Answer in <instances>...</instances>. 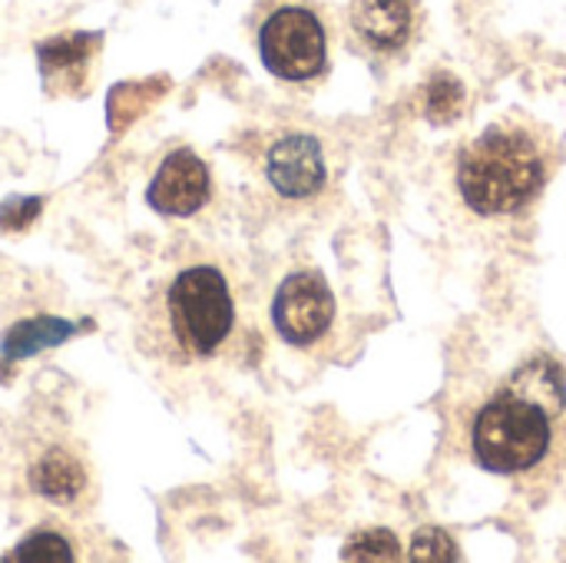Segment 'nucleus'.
Instances as JSON below:
<instances>
[{"label": "nucleus", "instance_id": "39448f33", "mask_svg": "<svg viewBox=\"0 0 566 563\" xmlns=\"http://www.w3.org/2000/svg\"><path fill=\"white\" fill-rule=\"evenodd\" d=\"M335 322V295L322 272L298 269L282 279L272 299V325L295 348L318 345Z\"/></svg>", "mask_w": 566, "mask_h": 563}, {"label": "nucleus", "instance_id": "20e7f679", "mask_svg": "<svg viewBox=\"0 0 566 563\" xmlns=\"http://www.w3.org/2000/svg\"><path fill=\"white\" fill-rule=\"evenodd\" d=\"M265 70L285 83H312L328 73L332 27L315 0H265L255 23Z\"/></svg>", "mask_w": 566, "mask_h": 563}, {"label": "nucleus", "instance_id": "f03ea898", "mask_svg": "<svg viewBox=\"0 0 566 563\" xmlns=\"http://www.w3.org/2000/svg\"><path fill=\"white\" fill-rule=\"evenodd\" d=\"M560 159V136L547 123L511 113L458 153L454 186L471 212L484 219H511L544 196Z\"/></svg>", "mask_w": 566, "mask_h": 563}, {"label": "nucleus", "instance_id": "ddd939ff", "mask_svg": "<svg viewBox=\"0 0 566 563\" xmlns=\"http://www.w3.org/2000/svg\"><path fill=\"white\" fill-rule=\"evenodd\" d=\"M411 557H415V561H458V551H454V541H451L444 531L424 528V531L415 534Z\"/></svg>", "mask_w": 566, "mask_h": 563}, {"label": "nucleus", "instance_id": "1a4fd4ad", "mask_svg": "<svg viewBox=\"0 0 566 563\" xmlns=\"http://www.w3.org/2000/svg\"><path fill=\"white\" fill-rule=\"evenodd\" d=\"M86 461L70 441H46L27 461V488L56 508H73L86 494Z\"/></svg>", "mask_w": 566, "mask_h": 563}, {"label": "nucleus", "instance_id": "6e6552de", "mask_svg": "<svg viewBox=\"0 0 566 563\" xmlns=\"http://www.w3.org/2000/svg\"><path fill=\"white\" fill-rule=\"evenodd\" d=\"M212 196V173L192 149H172L153 183H149V206L163 216H192Z\"/></svg>", "mask_w": 566, "mask_h": 563}, {"label": "nucleus", "instance_id": "9d476101", "mask_svg": "<svg viewBox=\"0 0 566 563\" xmlns=\"http://www.w3.org/2000/svg\"><path fill=\"white\" fill-rule=\"evenodd\" d=\"M7 561H30V563H70L73 561V551H70V541L60 538L56 531H33L27 534L17 551L7 554Z\"/></svg>", "mask_w": 566, "mask_h": 563}, {"label": "nucleus", "instance_id": "9b49d317", "mask_svg": "<svg viewBox=\"0 0 566 563\" xmlns=\"http://www.w3.org/2000/svg\"><path fill=\"white\" fill-rule=\"evenodd\" d=\"M348 561H398L401 557V544L391 531H361L348 541L345 548Z\"/></svg>", "mask_w": 566, "mask_h": 563}, {"label": "nucleus", "instance_id": "0eeeda50", "mask_svg": "<svg viewBox=\"0 0 566 563\" xmlns=\"http://www.w3.org/2000/svg\"><path fill=\"white\" fill-rule=\"evenodd\" d=\"M262 176L265 183L292 202L315 199L328 183L325 149L308 133H279L262 149Z\"/></svg>", "mask_w": 566, "mask_h": 563}, {"label": "nucleus", "instance_id": "7ed1b4c3", "mask_svg": "<svg viewBox=\"0 0 566 563\" xmlns=\"http://www.w3.org/2000/svg\"><path fill=\"white\" fill-rule=\"evenodd\" d=\"M239 335V302L216 262H186L159 279L139 312V345L169 365H202Z\"/></svg>", "mask_w": 566, "mask_h": 563}, {"label": "nucleus", "instance_id": "f257e3e1", "mask_svg": "<svg viewBox=\"0 0 566 563\" xmlns=\"http://www.w3.org/2000/svg\"><path fill=\"white\" fill-rule=\"evenodd\" d=\"M566 418L564 368L534 355L517 365L497 392L474 411L471 421V451L474 461L504 478L534 475L547 465L560 421Z\"/></svg>", "mask_w": 566, "mask_h": 563}, {"label": "nucleus", "instance_id": "423d86ee", "mask_svg": "<svg viewBox=\"0 0 566 563\" xmlns=\"http://www.w3.org/2000/svg\"><path fill=\"white\" fill-rule=\"evenodd\" d=\"M348 40L368 60L401 56L424 27L421 0H352L348 3Z\"/></svg>", "mask_w": 566, "mask_h": 563}, {"label": "nucleus", "instance_id": "f8f14e48", "mask_svg": "<svg viewBox=\"0 0 566 563\" xmlns=\"http://www.w3.org/2000/svg\"><path fill=\"white\" fill-rule=\"evenodd\" d=\"M461 100H464L461 83L454 76L441 73L438 80H431V90H428V116L444 123V119H451L461 110Z\"/></svg>", "mask_w": 566, "mask_h": 563}]
</instances>
